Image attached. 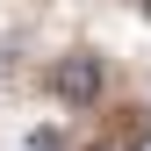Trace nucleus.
<instances>
[{"label":"nucleus","mask_w":151,"mask_h":151,"mask_svg":"<svg viewBox=\"0 0 151 151\" xmlns=\"http://www.w3.org/2000/svg\"><path fill=\"white\" fill-rule=\"evenodd\" d=\"M58 93H65L72 108L101 101V58H65V65H58Z\"/></svg>","instance_id":"1"},{"label":"nucleus","mask_w":151,"mask_h":151,"mask_svg":"<svg viewBox=\"0 0 151 151\" xmlns=\"http://www.w3.org/2000/svg\"><path fill=\"white\" fill-rule=\"evenodd\" d=\"M137 151H151V129H144V144H137Z\"/></svg>","instance_id":"2"},{"label":"nucleus","mask_w":151,"mask_h":151,"mask_svg":"<svg viewBox=\"0 0 151 151\" xmlns=\"http://www.w3.org/2000/svg\"><path fill=\"white\" fill-rule=\"evenodd\" d=\"M144 14H151V0H144Z\"/></svg>","instance_id":"3"}]
</instances>
